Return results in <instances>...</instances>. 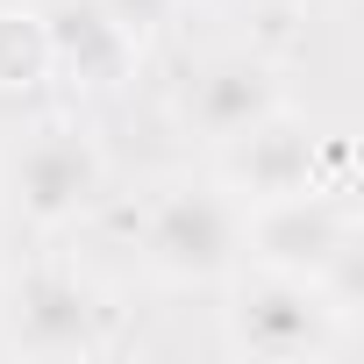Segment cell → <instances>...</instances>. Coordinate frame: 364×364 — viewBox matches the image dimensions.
I'll return each instance as SVG.
<instances>
[{"mask_svg":"<svg viewBox=\"0 0 364 364\" xmlns=\"http://www.w3.org/2000/svg\"><path fill=\"white\" fill-rule=\"evenodd\" d=\"M143 264L164 286H222L243 272V200L222 186H164L143 208Z\"/></svg>","mask_w":364,"mask_h":364,"instance_id":"obj_1","label":"cell"},{"mask_svg":"<svg viewBox=\"0 0 364 364\" xmlns=\"http://www.w3.org/2000/svg\"><path fill=\"white\" fill-rule=\"evenodd\" d=\"M357 250L350 208L321 186L279 193V200H250L243 208V257L257 272H286V279H328L343 257Z\"/></svg>","mask_w":364,"mask_h":364,"instance_id":"obj_2","label":"cell"},{"mask_svg":"<svg viewBox=\"0 0 364 364\" xmlns=\"http://www.w3.org/2000/svg\"><path fill=\"white\" fill-rule=\"evenodd\" d=\"M336 321L343 314L314 279L250 272L236 286V307H229V350L264 357V364H300V357H321L336 343Z\"/></svg>","mask_w":364,"mask_h":364,"instance_id":"obj_3","label":"cell"},{"mask_svg":"<svg viewBox=\"0 0 364 364\" xmlns=\"http://www.w3.org/2000/svg\"><path fill=\"white\" fill-rule=\"evenodd\" d=\"M8 193L36 229H72L100 193H107V157L86 129H36L8 157Z\"/></svg>","mask_w":364,"mask_h":364,"instance_id":"obj_4","label":"cell"},{"mask_svg":"<svg viewBox=\"0 0 364 364\" xmlns=\"http://www.w3.org/2000/svg\"><path fill=\"white\" fill-rule=\"evenodd\" d=\"M0 321H8V343L29 357H86L107 343V300L72 272H29L8 293Z\"/></svg>","mask_w":364,"mask_h":364,"instance_id":"obj_5","label":"cell"},{"mask_svg":"<svg viewBox=\"0 0 364 364\" xmlns=\"http://www.w3.org/2000/svg\"><path fill=\"white\" fill-rule=\"evenodd\" d=\"M178 114H186V129L208 136V143H236V136H250L257 122L286 114V79H279V65H264V58H250V50L208 58V65L193 72L186 100H178Z\"/></svg>","mask_w":364,"mask_h":364,"instance_id":"obj_6","label":"cell"},{"mask_svg":"<svg viewBox=\"0 0 364 364\" xmlns=\"http://www.w3.org/2000/svg\"><path fill=\"white\" fill-rule=\"evenodd\" d=\"M229 150V193L250 208V200H279V193H300V186H314V129H300L293 122V107L286 114H272V122H257L250 136H236V143H222Z\"/></svg>","mask_w":364,"mask_h":364,"instance_id":"obj_7","label":"cell"},{"mask_svg":"<svg viewBox=\"0 0 364 364\" xmlns=\"http://www.w3.org/2000/svg\"><path fill=\"white\" fill-rule=\"evenodd\" d=\"M43 36H50V72H72L79 86H107L114 72L136 65V43L100 15V0H43Z\"/></svg>","mask_w":364,"mask_h":364,"instance_id":"obj_8","label":"cell"},{"mask_svg":"<svg viewBox=\"0 0 364 364\" xmlns=\"http://www.w3.org/2000/svg\"><path fill=\"white\" fill-rule=\"evenodd\" d=\"M50 72V36L36 8H0V86H36Z\"/></svg>","mask_w":364,"mask_h":364,"instance_id":"obj_9","label":"cell"},{"mask_svg":"<svg viewBox=\"0 0 364 364\" xmlns=\"http://www.w3.org/2000/svg\"><path fill=\"white\" fill-rule=\"evenodd\" d=\"M171 8H178V0H100V15H107V22L136 43V50H143V43L171 22Z\"/></svg>","mask_w":364,"mask_h":364,"instance_id":"obj_10","label":"cell"},{"mask_svg":"<svg viewBox=\"0 0 364 364\" xmlns=\"http://www.w3.org/2000/svg\"><path fill=\"white\" fill-rule=\"evenodd\" d=\"M193 8H215V15H229V8H250V0H193Z\"/></svg>","mask_w":364,"mask_h":364,"instance_id":"obj_11","label":"cell"}]
</instances>
